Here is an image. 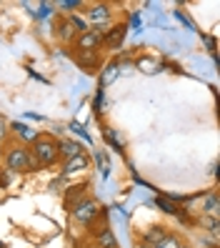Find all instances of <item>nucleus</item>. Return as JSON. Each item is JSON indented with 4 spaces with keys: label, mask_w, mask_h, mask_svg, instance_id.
<instances>
[{
    "label": "nucleus",
    "mask_w": 220,
    "mask_h": 248,
    "mask_svg": "<svg viewBox=\"0 0 220 248\" xmlns=\"http://www.w3.org/2000/svg\"><path fill=\"white\" fill-rule=\"evenodd\" d=\"M5 166L13 173L38 170V160L30 155V148H25V145H10L8 153H5Z\"/></svg>",
    "instance_id": "f257e3e1"
},
{
    "label": "nucleus",
    "mask_w": 220,
    "mask_h": 248,
    "mask_svg": "<svg viewBox=\"0 0 220 248\" xmlns=\"http://www.w3.org/2000/svg\"><path fill=\"white\" fill-rule=\"evenodd\" d=\"M30 155L38 160V166H43V168L55 166V160L60 158V155H58V140H53L50 136H38L33 140Z\"/></svg>",
    "instance_id": "f03ea898"
},
{
    "label": "nucleus",
    "mask_w": 220,
    "mask_h": 248,
    "mask_svg": "<svg viewBox=\"0 0 220 248\" xmlns=\"http://www.w3.org/2000/svg\"><path fill=\"white\" fill-rule=\"evenodd\" d=\"M100 216V206H98V201H93V198H83L78 206H75V218L80 223H93L95 218Z\"/></svg>",
    "instance_id": "7ed1b4c3"
},
{
    "label": "nucleus",
    "mask_w": 220,
    "mask_h": 248,
    "mask_svg": "<svg viewBox=\"0 0 220 248\" xmlns=\"http://www.w3.org/2000/svg\"><path fill=\"white\" fill-rule=\"evenodd\" d=\"M100 40H103V31H100V28H93V31H88V33L78 35V50L93 53V50L100 48Z\"/></svg>",
    "instance_id": "20e7f679"
},
{
    "label": "nucleus",
    "mask_w": 220,
    "mask_h": 248,
    "mask_svg": "<svg viewBox=\"0 0 220 248\" xmlns=\"http://www.w3.org/2000/svg\"><path fill=\"white\" fill-rule=\"evenodd\" d=\"M125 35H128V25H113L110 31L103 35V46H108V48H120L123 46V40H125Z\"/></svg>",
    "instance_id": "39448f33"
},
{
    "label": "nucleus",
    "mask_w": 220,
    "mask_h": 248,
    "mask_svg": "<svg viewBox=\"0 0 220 248\" xmlns=\"http://www.w3.org/2000/svg\"><path fill=\"white\" fill-rule=\"evenodd\" d=\"M88 166H90V158H88V153H78V155H73L70 160H65L63 163V176H73V173H80L85 170Z\"/></svg>",
    "instance_id": "423d86ee"
},
{
    "label": "nucleus",
    "mask_w": 220,
    "mask_h": 248,
    "mask_svg": "<svg viewBox=\"0 0 220 248\" xmlns=\"http://www.w3.org/2000/svg\"><path fill=\"white\" fill-rule=\"evenodd\" d=\"M165 236H168V228L165 226H150L148 231H145V236H143V243L145 246H158Z\"/></svg>",
    "instance_id": "0eeeda50"
},
{
    "label": "nucleus",
    "mask_w": 220,
    "mask_h": 248,
    "mask_svg": "<svg viewBox=\"0 0 220 248\" xmlns=\"http://www.w3.org/2000/svg\"><path fill=\"white\" fill-rule=\"evenodd\" d=\"M88 20H90V23H98V25H103L105 20H110V8H108V5H103V3L93 5L90 10H88Z\"/></svg>",
    "instance_id": "6e6552de"
},
{
    "label": "nucleus",
    "mask_w": 220,
    "mask_h": 248,
    "mask_svg": "<svg viewBox=\"0 0 220 248\" xmlns=\"http://www.w3.org/2000/svg\"><path fill=\"white\" fill-rule=\"evenodd\" d=\"M78 153H83L80 143H75V140H60L58 143V155H63L65 160H70L73 155H78Z\"/></svg>",
    "instance_id": "1a4fd4ad"
},
{
    "label": "nucleus",
    "mask_w": 220,
    "mask_h": 248,
    "mask_svg": "<svg viewBox=\"0 0 220 248\" xmlns=\"http://www.w3.org/2000/svg\"><path fill=\"white\" fill-rule=\"evenodd\" d=\"M118 73H120V63H118V61L108 63L105 70H103V76H100V88H108V85L118 78Z\"/></svg>",
    "instance_id": "9d476101"
},
{
    "label": "nucleus",
    "mask_w": 220,
    "mask_h": 248,
    "mask_svg": "<svg viewBox=\"0 0 220 248\" xmlns=\"http://www.w3.org/2000/svg\"><path fill=\"white\" fill-rule=\"evenodd\" d=\"M13 130H15V133H18V138H20L23 143H25V140H30V143H33V140H35V138L40 136L38 130H33L30 125H23V123H13Z\"/></svg>",
    "instance_id": "9b49d317"
},
{
    "label": "nucleus",
    "mask_w": 220,
    "mask_h": 248,
    "mask_svg": "<svg viewBox=\"0 0 220 248\" xmlns=\"http://www.w3.org/2000/svg\"><path fill=\"white\" fill-rule=\"evenodd\" d=\"M98 246L100 248H118V241H115V236H113V231H103L100 236H98Z\"/></svg>",
    "instance_id": "f8f14e48"
},
{
    "label": "nucleus",
    "mask_w": 220,
    "mask_h": 248,
    "mask_svg": "<svg viewBox=\"0 0 220 248\" xmlns=\"http://www.w3.org/2000/svg\"><path fill=\"white\" fill-rule=\"evenodd\" d=\"M58 35L63 38V43H68V40L75 38V28L70 25V20H63L60 25H58Z\"/></svg>",
    "instance_id": "ddd939ff"
},
{
    "label": "nucleus",
    "mask_w": 220,
    "mask_h": 248,
    "mask_svg": "<svg viewBox=\"0 0 220 248\" xmlns=\"http://www.w3.org/2000/svg\"><path fill=\"white\" fill-rule=\"evenodd\" d=\"M205 213L208 216H218L220 213V203H218V193H210L208 198H205Z\"/></svg>",
    "instance_id": "4468645a"
},
{
    "label": "nucleus",
    "mask_w": 220,
    "mask_h": 248,
    "mask_svg": "<svg viewBox=\"0 0 220 248\" xmlns=\"http://www.w3.org/2000/svg\"><path fill=\"white\" fill-rule=\"evenodd\" d=\"M78 63L85 65V68H93V65L98 63V50H93V53H83V55L78 58Z\"/></svg>",
    "instance_id": "2eb2a0df"
},
{
    "label": "nucleus",
    "mask_w": 220,
    "mask_h": 248,
    "mask_svg": "<svg viewBox=\"0 0 220 248\" xmlns=\"http://www.w3.org/2000/svg\"><path fill=\"white\" fill-rule=\"evenodd\" d=\"M50 16H53V5H50V3H40L38 10H35V18H38V20H45V18H50Z\"/></svg>",
    "instance_id": "dca6fc26"
},
{
    "label": "nucleus",
    "mask_w": 220,
    "mask_h": 248,
    "mask_svg": "<svg viewBox=\"0 0 220 248\" xmlns=\"http://www.w3.org/2000/svg\"><path fill=\"white\" fill-rule=\"evenodd\" d=\"M153 248H180V241H178V236H170V233H168V236L160 241L158 246H153Z\"/></svg>",
    "instance_id": "f3484780"
},
{
    "label": "nucleus",
    "mask_w": 220,
    "mask_h": 248,
    "mask_svg": "<svg viewBox=\"0 0 220 248\" xmlns=\"http://www.w3.org/2000/svg\"><path fill=\"white\" fill-rule=\"evenodd\" d=\"M155 206H158L160 211H163V213H168V216H175V213H178V208L170 206V203H168L165 198H158V201H155Z\"/></svg>",
    "instance_id": "a211bd4d"
},
{
    "label": "nucleus",
    "mask_w": 220,
    "mask_h": 248,
    "mask_svg": "<svg viewBox=\"0 0 220 248\" xmlns=\"http://www.w3.org/2000/svg\"><path fill=\"white\" fill-rule=\"evenodd\" d=\"M58 8L60 10H75V8H83V0H60Z\"/></svg>",
    "instance_id": "6ab92c4d"
},
{
    "label": "nucleus",
    "mask_w": 220,
    "mask_h": 248,
    "mask_svg": "<svg viewBox=\"0 0 220 248\" xmlns=\"http://www.w3.org/2000/svg\"><path fill=\"white\" fill-rule=\"evenodd\" d=\"M70 130H73V133H78V136H83V140H88V143H90V136L85 133V128H83L80 123H75V121H73V123H70Z\"/></svg>",
    "instance_id": "aec40b11"
},
{
    "label": "nucleus",
    "mask_w": 220,
    "mask_h": 248,
    "mask_svg": "<svg viewBox=\"0 0 220 248\" xmlns=\"http://www.w3.org/2000/svg\"><path fill=\"white\" fill-rule=\"evenodd\" d=\"M103 100H105V98H103V88L98 91V95H95V106H93V110L100 115V108H103Z\"/></svg>",
    "instance_id": "412c9836"
},
{
    "label": "nucleus",
    "mask_w": 220,
    "mask_h": 248,
    "mask_svg": "<svg viewBox=\"0 0 220 248\" xmlns=\"http://www.w3.org/2000/svg\"><path fill=\"white\" fill-rule=\"evenodd\" d=\"M203 223H205V226H208V228H210L213 233H218V221H215V218H213V216H208V218H203Z\"/></svg>",
    "instance_id": "4be33fe9"
},
{
    "label": "nucleus",
    "mask_w": 220,
    "mask_h": 248,
    "mask_svg": "<svg viewBox=\"0 0 220 248\" xmlns=\"http://www.w3.org/2000/svg\"><path fill=\"white\" fill-rule=\"evenodd\" d=\"M130 28H133V31H140V13H133V18H130Z\"/></svg>",
    "instance_id": "5701e85b"
},
{
    "label": "nucleus",
    "mask_w": 220,
    "mask_h": 248,
    "mask_svg": "<svg viewBox=\"0 0 220 248\" xmlns=\"http://www.w3.org/2000/svg\"><path fill=\"white\" fill-rule=\"evenodd\" d=\"M0 136H5V121L0 118Z\"/></svg>",
    "instance_id": "b1692460"
},
{
    "label": "nucleus",
    "mask_w": 220,
    "mask_h": 248,
    "mask_svg": "<svg viewBox=\"0 0 220 248\" xmlns=\"http://www.w3.org/2000/svg\"><path fill=\"white\" fill-rule=\"evenodd\" d=\"M138 248H153V246H145V243H140V246H138Z\"/></svg>",
    "instance_id": "393cba45"
},
{
    "label": "nucleus",
    "mask_w": 220,
    "mask_h": 248,
    "mask_svg": "<svg viewBox=\"0 0 220 248\" xmlns=\"http://www.w3.org/2000/svg\"><path fill=\"white\" fill-rule=\"evenodd\" d=\"M0 153H3V145H0Z\"/></svg>",
    "instance_id": "a878e982"
},
{
    "label": "nucleus",
    "mask_w": 220,
    "mask_h": 248,
    "mask_svg": "<svg viewBox=\"0 0 220 248\" xmlns=\"http://www.w3.org/2000/svg\"><path fill=\"white\" fill-rule=\"evenodd\" d=\"M180 248H188V246H180Z\"/></svg>",
    "instance_id": "bb28decb"
}]
</instances>
